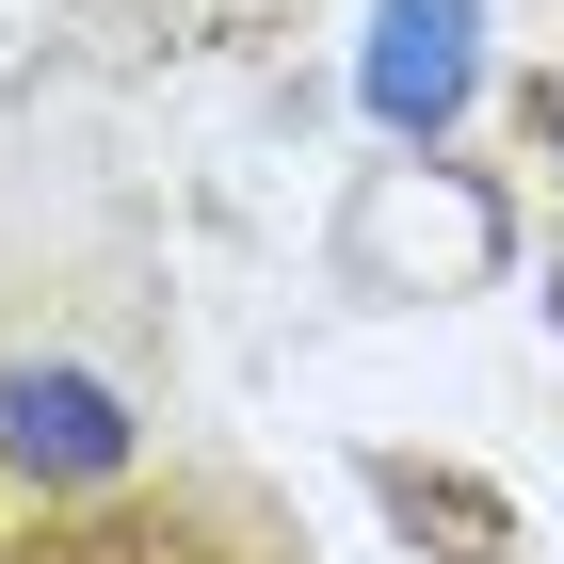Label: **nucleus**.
Segmentation results:
<instances>
[{
    "mask_svg": "<svg viewBox=\"0 0 564 564\" xmlns=\"http://www.w3.org/2000/svg\"><path fill=\"white\" fill-rule=\"evenodd\" d=\"M0 468L113 484V468H130V420H113V388H82V371H0Z\"/></svg>",
    "mask_w": 564,
    "mask_h": 564,
    "instance_id": "obj_1",
    "label": "nucleus"
},
{
    "mask_svg": "<svg viewBox=\"0 0 564 564\" xmlns=\"http://www.w3.org/2000/svg\"><path fill=\"white\" fill-rule=\"evenodd\" d=\"M468 82V0H388V48H371V113L388 130H435Z\"/></svg>",
    "mask_w": 564,
    "mask_h": 564,
    "instance_id": "obj_2",
    "label": "nucleus"
},
{
    "mask_svg": "<svg viewBox=\"0 0 564 564\" xmlns=\"http://www.w3.org/2000/svg\"><path fill=\"white\" fill-rule=\"evenodd\" d=\"M33 564H226V549H177L162 517H82V532H48Z\"/></svg>",
    "mask_w": 564,
    "mask_h": 564,
    "instance_id": "obj_3",
    "label": "nucleus"
}]
</instances>
